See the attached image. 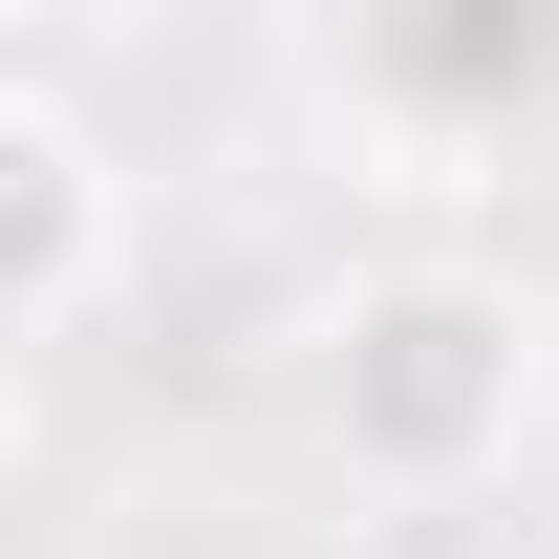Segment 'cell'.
Returning a JSON list of instances; mask_svg holds the SVG:
<instances>
[{
	"instance_id": "6da1fadb",
	"label": "cell",
	"mask_w": 559,
	"mask_h": 559,
	"mask_svg": "<svg viewBox=\"0 0 559 559\" xmlns=\"http://www.w3.org/2000/svg\"><path fill=\"white\" fill-rule=\"evenodd\" d=\"M516 430H538V301L474 259H388L345 280V323H323V452L366 495H474L516 474Z\"/></svg>"
},
{
	"instance_id": "7a4b0ae2",
	"label": "cell",
	"mask_w": 559,
	"mask_h": 559,
	"mask_svg": "<svg viewBox=\"0 0 559 559\" xmlns=\"http://www.w3.org/2000/svg\"><path fill=\"white\" fill-rule=\"evenodd\" d=\"M345 86L430 151L559 130V0H345Z\"/></svg>"
},
{
	"instance_id": "3957f363",
	"label": "cell",
	"mask_w": 559,
	"mask_h": 559,
	"mask_svg": "<svg viewBox=\"0 0 559 559\" xmlns=\"http://www.w3.org/2000/svg\"><path fill=\"white\" fill-rule=\"evenodd\" d=\"M86 280H108V173L66 108H0V345H44Z\"/></svg>"
},
{
	"instance_id": "277c9868",
	"label": "cell",
	"mask_w": 559,
	"mask_h": 559,
	"mask_svg": "<svg viewBox=\"0 0 559 559\" xmlns=\"http://www.w3.org/2000/svg\"><path fill=\"white\" fill-rule=\"evenodd\" d=\"M0 22H44V44H108V22H151V0H0Z\"/></svg>"
},
{
	"instance_id": "5b68a950",
	"label": "cell",
	"mask_w": 559,
	"mask_h": 559,
	"mask_svg": "<svg viewBox=\"0 0 559 559\" xmlns=\"http://www.w3.org/2000/svg\"><path fill=\"white\" fill-rule=\"evenodd\" d=\"M0 474H22V345H0Z\"/></svg>"
}]
</instances>
